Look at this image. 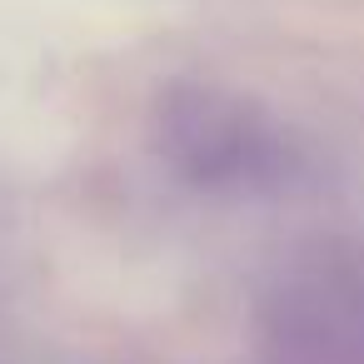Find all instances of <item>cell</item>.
<instances>
[{
  "label": "cell",
  "mask_w": 364,
  "mask_h": 364,
  "mask_svg": "<svg viewBox=\"0 0 364 364\" xmlns=\"http://www.w3.org/2000/svg\"><path fill=\"white\" fill-rule=\"evenodd\" d=\"M160 140L165 155L200 185H245L274 160L264 120L215 85L170 90L160 100Z\"/></svg>",
  "instance_id": "6da1fadb"
},
{
  "label": "cell",
  "mask_w": 364,
  "mask_h": 364,
  "mask_svg": "<svg viewBox=\"0 0 364 364\" xmlns=\"http://www.w3.org/2000/svg\"><path fill=\"white\" fill-rule=\"evenodd\" d=\"M319 329L339 344L344 364H364V264L324 274V314Z\"/></svg>",
  "instance_id": "7a4b0ae2"
}]
</instances>
